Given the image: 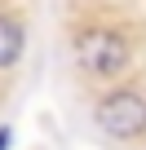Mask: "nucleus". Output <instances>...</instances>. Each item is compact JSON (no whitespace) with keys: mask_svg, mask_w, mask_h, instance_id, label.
<instances>
[{"mask_svg":"<svg viewBox=\"0 0 146 150\" xmlns=\"http://www.w3.org/2000/svg\"><path fill=\"white\" fill-rule=\"evenodd\" d=\"M22 49H27V31H22V22L9 18V13H0V71H9V66L22 57Z\"/></svg>","mask_w":146,"mask_h":150,"instance_id":"7ed1b4c3","label":"nucleus"},{"mask_svg":"<svg viewBox=\"0 0 146 150\" xmlns=\"http://www.w3.org/2000/svg\"><path fill=\"white\" fill-rule=\"evenodd\" d=\"M0 150H9V128H0Z\"/></svg>","mask_w":146,"mask_h":150,"instance_id":"20e7f679","label":"nucleus"},{"mask_svg":"<svg viewBox=\"0 0 146 150\" xmlns=\"http://www.w3.org/2000/svg\"><path fill=\"white\" fill-rule=\"evenodd\" d=\"M98 128L115 141H137L146 132V97L133 88H115L98 102Z\"/></svg>","mask_w":146,"mask_h":150,"instance_id":"f257e3e1","label":"nucleus"},{"mask_svg":"<svg viewBox=\"0 0 146 150\" xmlns=\"http://www.w3.org/2000/svg\"><path fill=\"white\" fill-rule=\"evenodd\" d=\"M128 44L115 35V31H89L80 40V62L93 71V75H120L128 66Z\"/></svg>","mask_w":146,"mask_h":150,"instance_id":"f03ea898","label":"nucleus"}]
</instances>
